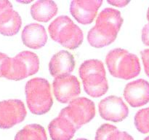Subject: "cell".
<instances>
[{
	"instance_id": "cell-16",
	"label": "cell",
	"mask_w": 149,
	"mask_h": 140,
	"mask_svg": "<svg viewBox=\"0 0 149 140\" xmlns=\"http://www.w3.org/2000/svg\"><path fill=\"white\" fill-rule=\"evenodd\" d=\"M86 93L94 98L103 96L109 90V84L105 75H93L82 80Z\"/></svg>"
},
{
	"instance_id": "cell-25",
	"label": "cell",
	"mask_w": 149,
	"mask_h": 140,
	"mask_svg": "<svg viewBox=\"0 0 149 140\" xmlns=\"http://www.w3.org/2000/svg\"><path fill=\"white\" fill-rule=\"evenodd\" d=\"M111 140H134V139L127 132L119 131L118 130L116 134L113 135Z\"/></svg>"
},
{
	"instance_id": "cell-29",
	"label": "cell",
	"mask_w": 149,
	"mask_h": 140,
	"mask_svg": "<svg viewBox=\"0 0 149 140\" xmlns=\"http://www.w3.org/2000/svg\"><path fill=\"white\" fill-rule=\"evenodd\" d=\"M32 1H18V2H20V3H30V2H31Z\"/></svg>"
},
{
	"instance_id": "cell-9",
	"label": "cell",
	"mask_w": 149,
	"mask_h": 140,
	"mask_svg": "<svg viewBox=\"0 0 149 140\" xmlns=\"http://www.w3.org/2000/svg\"><path fill=\"white\" fill-rule=\"evenodd\" d=\"M102 3L101 0H74L71 3L70 12L79 23L90 24L96 17Z\"/></svg>"
},
{
	"instance_id": "cell-15",
	"label": "cell",
	"mask_w": 149,
	"mask_h": 140,
	"mask_svg": "<svg viewBox=\"0 0 149 140\" xmlns=\"http://www.w3.org/2000/svg\"><path fill=\"white\" fill-rule=\"evenodd\" d=\"M20 16L13 9L0 15V33L4 36L15 35L21 27Z\"/></svg>"
},
{
	"instance_id": "cell-3",
	"label": "cell",
	"mask_w": 149,
	"mask_h": 140,
	"mask_svg": "<svg viewBox=\"0 0 149 140\" xmlns=\"http://www.w3.org/2000/svg\"><path fill=\"white\" fill-rule=\"evenodd\" d=\"M48 32L54 41L70 50L79 47L84 39L81 29L66 15L55 19L49 24Z\"/></svg>"
},
{
	"instance_id": "cell-6",
	"label": "cell",
	"mask_w": 149,
	"mask_h": 140,
	"mask_svg": "<svg viewBox=\"0 0 149 140\" xmlns=\"http://www.w3.org/2000/svg\"><path fill=\"white\" fill-rule=\"evenodd\" d=\"M26 109L22 101L10 99L0 102V128L8 129L24 120Z\"/></svg>"
},
{
	"instance_id": "cell-30",
	"label": "cell",
	"mask_w": 149,
	"mask_h": 140,
	"mask_svg": "<svg viewBox=\"0 0 149 140\" xmlns=\"http://www.w3.org/2000/svg\"><path fill=\"white\" fill-rule=\"evenodd\" d=\"M147 19H148V20L149 22V8L148 10V12H147Z\"/></svg>"
},
{
	"instance_id": "cell-28",
	"label": "cell",
	"mask_w": 149,
	"mask_h": 140,
	"mask_svg": "<svg viewBox=\"0 0 149 140\" xmlns=\"http://www.w3.org/2000/svg\"><path fill=\"white\" fill-rule=\"evenodd\" d=\"M107 2L116 7H124L129 3V1H125V0H108Z\"/></svg>"
},
{
	"instance_id": "cell-7",
	"label": "cell",
	"mask_w": 149,
	"mask_h": 140,
	"mask_svg": "<svg viewBox=\"0 0 149 140\" xmlns=\"http://www.w3.org/2000/svg\"><path fill=\"white\" fill-rule=\"evenodd\" d=\"M53 93L57 100L61 103H70L80 94V83L74 75H64L55 77Z\"/></svg>"
},
{
	"instance_id": "cell-26",
	"label": "cell",
	"mask_w": 149,
	"mask_h": 140,
	"mask_svg": "<svg viewBox=\"0 0 149 140\" xmlns=\"http://www.w3.org/2000/svg\"><path fill=\"white\" fill-rule=\"evenodd\" d=\"M13 9L11 3L7 0H0V15L7 10Z\"/></svg>"
},
{
	"instance_id": "cell-5",
	"label": "cell",
	"mask_w": 149,
	"mask_h": 140,
	"mask_svg": "<svg viewBox=\"0 0 149 140\" xmlns=\"http://www.w3.org/2000/svg\"><path fill=\"white\" fill-rule=\"evenodd\" d=\"M59 114L69 120L78 130L93 119L95 115V106L90 99L85 97L77 98Z\"/></svg>"
},
{
	"instance_id": "cell-8",
	"label": "cell",
	"mask_w": 149,
	"mask_h": 140,
	"mask_svg": "<svg viewBox=\"0 0 149 140\" xmlns=\"http://www.w3.org/2000/svg\"><path fill=\"white\" fill-rule=\"evenodd\" d=\"M99 113L106 120L121 122L129 114V109L122 98L110 96L101 100L98 105Z\"/></svg>"
},
{
	"instance_id": "cell-27",
	"label": "cell",
	"mask_w": 149,
	"mask_h": 140,
	"mask_svg": "<svg viewBox=\"0 0 149 140\" xmlns=\"http://www.w3.org/2000/svg\"><path fill=\"white\" fill-rule=\"evenodd\" d=\"M143 42L147 46H149V23L146 25L142 30Z\"/></svg>"
},
{
	"instance_id": "cell-13",
	"label": "cell",
	"mask_w": 149,
	"mask_h": 140,
	"mask_svg": "<svg viewBox=\"0 0 149 140\" xmlns=\"http://www.w3.org/2000/svg\"><path fill=\"white\" fill-rule=\"evenodd\" d=\"M22 40L26 46L32 49H39L47 43V34L43 26L39 23H31L23 29Z\"/></svg>"
},
{
	"instance_id": "cell-17",
	"label": "cell",
	"mask_w": 149,
	"mask_h": 140,
	"mask_svg": "<svg viewBox=\"0 0 149 140\" xmlns=\"http://www.w3.org/2000/svg\"><path fill=\"white\" fill-rule=\"evenodd\" d=\"M122 23L123 18L119 10L113 8H106L99 13L95 24L104 26L119 32Z\"/></svg>"
},
{
	"instance_id": "cell-23",
	"label": "cell",
	"mask_w": 149,
	"mask_h": 140,
	"mask_svg": "<svg viewBox=\"0 0 149 140\" xmlns=\"http://www.w3.org/2000/svg\"><path fill=\"white\" fill-rule=\"evenodd\" d=\"M10 58L6 54L0 52V77H4Z\"/></svg>"
},
{
	"instance_id": "cell-2",
	"label": "cell",
	"mask_w": 149,
	"mask_h": 140,
	"mask_svg": "<svg viewBox=\"0 0 149 140\" xmlns=\"http://www.w3.org/2000/svg\"><path fill=\"white\" fill-rule=\"evenodd\" d=\"M26 102L31 112L44 115L49 112L53 104L49 82L44 78L36 77L27 82L25 87Z\"/></svg>"
},
{
	"instance_id": "cell-12",
	"label": "cell",
	"mask_w": 149,
	"mask_h": 140,
	"mask_svg": "<svg viewBox=\"0 0 149 140\" xmlns=\"http://www.w3.org/2000/svg\"><path fill=\"white\" fill-rule=\"evenodd\" d=\"M48 131L52 140H71L77 128L65 117L60 115L49 123Z\"/></svg>"
},
{
	"instance_id": "cell-1",
	"label": "cell",
	"mask_w": 149,
	"mask_h": 140,
	"mask_svg": "<svg viewBox=\"0 0 149 140\" xmlns=\"http://www.w3.org/2000/svg\"><path fill=\"white\" fill-rule=\"evenodd\" d=\"M106 63L110 74L117 78L130 80L141 72L138 56L122 48L111 50L106 55Z\"/></svg>"
},
{
	"instance_id": "cell-11",
	"label": "cell",
	"mask_w": 149,
	"mask_h": 140,
	"mask_svg": "<svg viewBox=\"0 0 149 140\" xmlns=\"http://www.w3.org/2000/svg\"><path fill=\"white\" fill-rule=\"evenodd\" d=\"M75 67V60L71 53L66 50H61L55 53L49 64V70L54 77L68 75Z\"/></svg>"
},
{
	"instance_id": "cell-4",
	"label": "cell",
	"mask_w": 149,
	"mask_h": 140,
	"mask_svg": "<svg viewBox=\"0 0 149 140\" xmlns=\"http://www.w3.org/2000/svg\"><path fill=\"white\" fill-rule=\"evenodd\" d=\"M39 69V59L31 51H23L10 58L4 77L12 80H21L36 74Z\"/></svg>"
},
{
	"instance_id": "cell-31",
	"label": "cell",
	"mask_w": 149,
	"mask_h": 140,
	"mask_svg": "<svg viewBox=\"0 0 149 140\" xmlns=\"http://www.w3.org/2000/svg\"><path fill=\"white\" fill-rule=\"evenodd\" d=\"M76 140H88V139H77Z\"/></svg>"
},
{
	"instance_id": "cell-22",
	"label": "cell",
	"mask_w": 149,
	"mask_h": 140,
	"mask_svg": "<svg viewBox=\"0 0 149 140\" xmlns=\"http://www.w3.org/2000/svg\"><path fill=\"white\" fill-rule=\"evenodd\" d=\"M118 131L116 126L111 124H103L97 129L95 140H111L113 135Z\"/></svg>"
},
{
	"instance_id": "cell-14",
	"label": "cell",
	"mask_w": 149,
	"mask_h": 140,
	"mask_svg": "<svg viewBox=\"0 0 149 140\" xmlns=\"http://www.w3.org/2000/svg\"><path fill=\"white\" fill-rule=\"evenodd\" d=\"M56 3L50 0H39L31 7V14L33 19L40 22H48L58 13Z\"/></svg>"
},
{
	"instance_id": "cell-18",
	"label": "cell",
	"mask_w": 149,
	"mask_h": 140,
	"mask_svg": "<svg viewBox=\"0 0 149 140\" xmlns=\"http://www.w3.org/2000/svg\"><path fill=\"white\" fill-rule=\"evenodd\" d=\"M15 140H47V137L43 126L29 124L17 133Z\"/></svg>"
},
{
	"instance_id": "cell-10",
	"label": "cell",
	"mask_w": 149,
	"mask_h": 140,
	"mask_svg": "<svg viewBox=\"0 0 149 140\" xmlns=\"http://www.w3.org/2000/svg\"><path fill=\"white\" fill-rule=\"evenodd\" d=\"M124 97L133 107H139L149 102V83L143 79L128 83L124 90Z\"/></svg>"
},
{
	"instance_id": "cell-21",
	"label": "cell",
	"mask_w": 149,
	"mask_h": 140,
	"mask_svg": "<svg viewBox=\"0 0 149 140\" xmlns=\"http://www.w3.org/2000/svg\"><path fill=\"white\" fill-rule=\"evenodd\" d=\"M135 125L142 134L149 133V107L138 111L135 116Z\"/></svg>"
},
{
	"instance_id": "cell-19",
	"label": "cell",
	"mask_w": 149,
	"mask_h": 140,
	"mask_svg": "<svg viewBox=\"0 0 149 140\" xmlns=\"http://www.w3.org/2000/svg\"><path fill=\"white\" fill-rule=\"evenodd\" d=\"M79 74L81 80H83L93 75L106 76V70L102 61L97 59H90L81 64Z\"/></svg>"
},
{
	"instance_id": "cell-20",
	"label": "cell",
	"mask_w": 149,
	"mask_h": 140,
	"mask_svg": "<svg viewBox=\"0 0 149 140\" xmlns=\"http://www.w3.org/2000/svg\"><path fill=\"white\" fill-rule=\"evenodd\" d=\"M115 39L116 38L103 33L96 26L90 29L87 35V40L89 43L93 47L97 48L107 46L114 42Z\"/></svg>"
},
{
	"instance_id": "cell-32",
	"label": "cell",
	"mask_w": 149,
	"mask_h": 140,
	"mask_svg": "<svg viewBox=\"0 0 149 140\" xmlns=\"http://www.w3.org/2000/svg\"><path fill=\"white\" fill-rule=\"evenodd\" d=\"M144 140H149V136H147L146 138Z\"/></svg>"
},
{
	"instance_id": "cell-24",
	"label": "cell",
	"mask_w": 149,
	"mask_h": 140,
	"mask_svg": "<svg viewBox=\"0 0 149 140\" xmlns=\"http://www.w3.org/2000/svg\"><path fill=\"white\" fill-rule=\"evenodd\" d=\"M141 58L143 63L144 69L146 74L149 77V49H146L141 51Z\"/></svg>"
}]
</instances>
